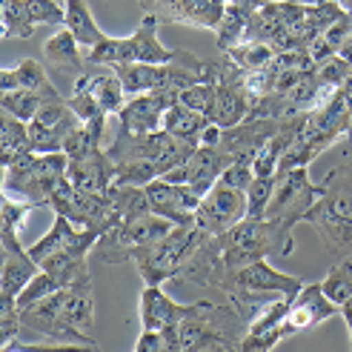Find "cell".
<instances>
[{
  "label": "cell",
  "mask_w": 352,
  "mask_h": 352,
  "mask_svg": "<svg viewBox=\"0 0 352 352\" xmlns=\"http://www.w3.org/2000/svg\"><path fill=\"white\" fill-rule=\"evenodd\" d=\"M21 327L23 324H21V309H17V301H3V298H0V349L17 338Z\"/></svg>",
  "instance_id": "60d3db41"
},
{
  "label": "cell",
  "mask_w": 352,
  "mask_h": 352,
  "mask_svg": "<svg viewBox=\"0 0 352 352\" xmlns=\"http://www.w3.org/2000/svg\"><path fill=\"white\" fill-rule=\"evenodd\" d=\"M55 3H60V6H66V3H69V0H55Z\"/></svg>",
  "instance_id": "7dc6e473"
},
{
  "label": "cell",
  "mask_w": 352,
  "mask_h": 352,
  "mask_svg": "<svg viewBox=\"0 0 352 352\" xmlns=\"http://www.w3.org/2000/svg\"><path fill=\"white\" fill-rule=\"evenodd\" d=\"M315 75H318V80L324 86H329V89H338V86L346 83V78L352 75V63L341 55H332L327 60H321L318 66H315Z\"/></svg>",
  "instance_id": "f35d334b"
},
{
  "label": "cell",
  "mask_w": 352,
  "mask_h": 352,
  "mask_svg": "<svg viewBox=\"0 0 352 352\" xmlns=\"http://www.w3.org/2000/svg\"><path fill=\"white\" fill-rule=\"evenodd\" d=\"M43 63L58 75H72L75 80L86 75V58L83 49L75 41V34L66 26H58V32L43 43Z\"/></svg>",
  "instance_id": "d4e9b609"
},
{
  "label": "cell",
  "mask_w": 352,
  "mask_h": 352,
  "mask_svg": "<svg viewBox=\"0 0 352 352\" xmlns=\"http://www.w3.org/2000/svg\"><path fill=\"white\" fill-rule=\"evenodd\" d=\"M58 289H63L55 278H52L49 272H38L34 275L29 284L23 287V292L17 295V309H23V307H32V304H38V301H43V298H49L52 292H58Z\"/></svg>",
  "instance_id": "74e56055"
},
{
  "label": "cell",
  "mask_w": 352,
  "mask_h": 352,
  "mask_svg": "<svg viewBox=\"0 0 352 352\" xmlns=\"http://www.w3.org/2000/svg\"><path fill=\"white\" fill-rule=\"evenodd\" d=\"M192 304H178L157 287V284H146L140 292V324L144 329H175L186 315H189Z\"/></svg>",
  "instance_id": "cb8c5ba5"
},
{
  "label": "cell",
  "mask_w": 352,
  "mask_h": 352,
  "mask_svg": "<svg viewBox=\"0 0 352 352\" xmlns=\"http://www.w3.org/2000/svg\"><path fill=\"white\" fill-rule=\"evenodd\" d=\"M0 23H3V41L9 38H32L34 34V23L32 14H29V3L26 0H0Z\"/></svg>",
  "instance_id": "1f68e13d"
},
{
  "label": "cell",
  "mask_w": 352,
  "mask_h": 352,
  "mask_svg": "<svg viewBox=\"0 0 352 352\" xmlns=\"http://www.w3.org/2000/svg\"><path fill=\"white\" fill-rule=\"evenodd\" d=\"M135 352H169L166 336L161 329H144L140 338L135 341Z\"/></svg>",
  "instance_id": "7bdbcfd3"
},
{
  "label": "cell",
  "mask_w": 352,
  "mask_h": 352,
  "mask_svg": "<svg viewBox=\"0 0 352 352\" xmlns=\"http://www.w3.org/2000/svg\"><path fill=\"white\" fill-rule=\"evenodd\" d=\"M198 146L186 144V140L169 135L166 129H157V132H149V135H129L123 132L120 126L112 132V140H109V157L115 164L120 161H149L161 178L166 172H172L175 166H181L189 161V155L195 152Z\"/></svg>",
  "instance_id": "8992f818"
},
{
  "label": "cell",
  "mask_w": 352,
  "mask_h": 352,
  "mask_svg": "<svg viewBox=\"0 0 352 352\" xmlns=\"http://www.w3.org/2000/svg\"><path fill=\"white\" fill-rule=\"evenodd\" d=\"M26 152H32L29 123L14 118L12 112H3V118H0V166L14 164Z\"/></svg>",
  "instance_id": "4dcf8cb0"
},
{
  "label": "cell",
  "mask_w": 352,
  "mask_h": 352,
  "mask_svg": "<svg viewBox=\"0 0 352 352\" xmlns=\"http://www.w3.org/2000/svg\"><path fill=\"white\" fill-rule=\"evenodd\" d=\"M304 223H312L321 232L324 246L332 255H352V164L329 169L324 178V195L307 212Z\"/></svg>",
  "instance_id": "3957f363"
},
{
  "label": "cell",
  "mask_w": 352,
  "mask_h": 352,
  "mask_svg": "<svg viewBox=\"0 0 352 352\" xmlns=\"http://www.w3.org/2000/svg\"><path fill=\"white\" fill-rule=\"evenodd\" d=\"M221 181L223 184H230V186H235V189H250V184L255 181V169H252V161H235V164H230L223 169V175H221Z\"/></svg>",
  "instance_id": "b9f144b4"
},
{
  "label": "cell",
  "mask_w": 352,
  "mask_h": 352,
  "mask_svg": "<svg viewBox=\"0 0 352 352\" xmlns=\"http://www.w3.org/2000/svg\"><path fill=\"white\" fill-rule=\"evenodd\" d=\"M246 329L250 324L230 301H195L178 324V352H232L241 349Z\"/></svg>",
  "instance_id": "6da1fadb"
},
{
  "label": "cell",
  "mask_w": 352,
  "mask_h": 352,
  "mask_svg": "<svg viewBox=\"0 0 352 352\" xmlns=\"http://www.w3.org/2000/svg\"><path fill=\"white\" fill-rule=\"evenodd\" d=\"M138 6L157 23H184L215 32L223 17L226 0H138Z\"/></svg>",
  "instance_id": "9a60e30c"
},
{
  "label": "cell",
  "mask_w": 352,
  "mask_h": 352,
  "mask_svg": "<svg viewBox=\"0 0 352 352\" xmlns=\"http://www.w3.org/2000/svg\"><path fill=\"white\" fill-rule=\"evenodd\" d=\"M263 6V0H226L223 6V17L215 29V41H218V49L226 52L243 41L246 34V26H250V17L255 14V9Z\"/></svg>",
  "instance_id": "484cf974"
},
{
  "label": "cell",
  "mask_w": 352,
  "mask_h": 352,
  "mask_svg": "<svg viewBox=\"0 0 352 352\" xmlns=\"http://www.w3.org/2000/svg\"><path fill=\"white\" fill-rule=\"evenodd\" d=\"M250 109L252 98L246 89V72L238 69L230 58H223L221 63H215V103L212 112H209V120L230 129L250 118Z\"/></svg>",
  "instance_id": "7c38bea8"
},
{
  "label": "cell",
  "mask_w": 352,
  "mask_h": 352,
  "mask_svg": "<svg viewBox=\"0 0 352 352\" xmlns=\"http://www.w3.org/2000/svg\"><path fill=\"white\" fill-rule=\"evenodd\" d=\"M230 155H226L221 146H198L195 152L189 155V161L175 166L172 172H166L164 178L172 181V184H189L192 189L198 192V195H206L209 189H212L218 181L223 169L230 166Z\"/></svg>",
  "instance_id": "ac0fdd59"
},
{
  "label": "cell",
  "mask_w": 352,
  "mask_h": 352,
  "mask_svg": "<svg viewBox=\"0 0 352 352\" xmlns=\"http://www.w3.org/2000/svg\"><path fill=\"white\" fill-rule=\"evenodd\" d=\"M157 23L155 17L140 21V26L129 34V38H107L95 49L83 52L86 63L95 66H118V63H169L178 55V49H166L157 41Z\"/></svg>",
  "instance_id": "52a82bcc"
},
{
  "label": "cell",
  "mask_w": 352,
  "mask_h": 352,
  "mask_svg": "<svg viewBox=\"0 0 352 352\" xmlns=\"http://www.w3.org/2000/svg\"><path fill=\"white\" fill-rule=\"evenodd\" d=\"M109 201H112L115 212H118V221H126V218H138V215L152 212L144 186H118V184H112Z\"/></svg>",
  "instance_id": "e575fe53"
},
{
  "label": "cell",
  "mask_w": 352,
  "mask_h": 352,
  "mask_svg": "<svg viewBox=\"0 0 352 352\" xmlns=\"http://www.w3.org/2000/svg\"><path fill=\"white\" fill-rule=\"evenodd\" d=\"M181 100V92L161 89V92H144V95H132L126 100V107L118 115V126L129 135H149L164 129V115L169 107Z\"/></svg>",
  "instance_id": "e0dca14e"
},
{
  "label": "cell",
  "mask_w": 352,
  "mask_h": 352,
  "mask_svg": "<svg viewBox=\"0 0 352 352\" xmlns=\"http://www.w3.org/2000/svg\"><path fill=\"white\" fill-rule=\"evenodd\" d=\"M49 209L55 215H66L75 226H80V230H98L100 235L120 223L115 206L109 201V192L107 195L83 192L69 178H63L55 186V192H52V198H49Z\"/></svg>",
  "instance_id": "ba28073f"
},
{
  "label": "cell",
  "mask_w": 352,
  "mask_h": 352,
  "mask_svg": "<svg viewBox=\"0 0 352 352\" xmlns=\"http://www.w3.org/2000/svg\"><path fill=\"white\" fill-rule=\"evenodd\" d=\"M338 312H341L338 304L329 301L321 284H304V289L289 301V312H287V321H284L287 338L329 321L332 315H338Z\"/></svg>",
  "instance_id": "44dd1931"
},
{
  "label": "cell",
  "mask_w": 352,
  "mask_h": 352,
  "mask_svg": "<svg viewBox=\"0 0 352 352\" xmlns=\"http://www.w3.org/2000/svg\"><path fill=\"white\" fill-rule=\"evenodd\" d=\"M172 226L175 223L169 218H161L155 212L126 218L118 226H112L109 232L100 235V241L95 246V255L103 263H126V261H132V252L138 250V246H146L157 238H164Z\"/></svg>",
  "instance_id": "30bf717a"
},
{
  "label": "cell",
  "mask_w": 352,
  "mask_h": 352,
  "mask_svg": "<svg viewBox=\"0 0 352 352\" xmlns=\"http://www.w3.org/2000/svg\"><path fill=\"white\" fill-rule=\"evenodd\" d=\"M66 29L75 34V41L80 43L83 52L95 49L98 43H103L109 38V34L98 26V21L92 17V9H89L86 0H69L66 3Z\"/></svg>",
  "instance_id": "f1b7e54d"
},
{
  "label": "cell",
  "mask_w": 352,
  "mask_h": 352,
  "mask_svg": "<svg viewBox=\"0 0 352 352\" xmlns=\"http://www.w3.org/2000/svg\"><path fill=\"white\" fill-rule=\"evenodd\" d=\"M66 178L83 192H95V195H107L115 184V161L109 157L107 146H98L80 157H69Z\"/></svg>",
  "instance_id": "603a6c76"
},
{
  "label": "cell",
  "mask_w": 352,
  "mask_h": 352,
  "mask_svg": "<svg viewBox=\"0 0 352 352\" xmlns=\"http://www.w3.org/2000/svg\"><path fill=\"white\" fill-rule=\"evenodd\" d=\"M66 152H26L14 164L3 166V195L26 201L34 209L49 206L52 192L66 178Z\"/></svg>",
  "instance_id": "5b68a950"
},
{
  "label": "cell",
  "mask_w": 352,
  "mask_h": 352,
  "mask_svg": "<svg viewBox=\"0 0 352 352\" xmlns=\"http://www.w3.org/2000/svg\"><path fill=\"white\" fill-rule=\"evenodd\" d=\"M292 230L295 226L278 221V218H243L241 223L232 226V230L218 235L221 252H223V278L241 267H246V263L261 261V258L292 255V250H295Z\"/></svg>",
  "instance_id": "7a4b0ae2"
},
{
  "label": "cell",
  "mask_w": 352,
  "mask_h": 352,
  "mask_svg": "<svg viewBox=\"0 0 352 352\" xmlns=\"http://www.w3.org/2000/svg\"><path fill=\"white\" fill-rule=\"evenodd\" d=\"M80 118L75 115V109L69 107L63 98L49 100L41 107V112L29 120V144L32 152H63L66 138L80 126Z\"/></svg>",
  "instance_id": "5bb4252c"
},
{
  "label": "cell",
  "mask_w": 352,
  "mask_h": 352,
  "mask_svg": "<svg viewBox=\"0 0 352 352\" xmlns=\"http://www.w3.org/2000/svg\"><path fill=\"white\" fill-rule=\"evenodd\" d=\"M206 238V232L198 223H175L172 230L146 246H138L132 252V263L138 267L144 284H166V280H178L181 270L192 252L198 250V243Z\"/></svg>",
  "instance_id": "277c9868"
},
{
  "label": "cell",
  "mask_w": 352,
  "mask_h": 352,
  "mask_svg": "<svg viewBox=\"0 0 352 352\" xmlns=\"http://www.w3.org/2000/svg\"><path fill=\"white\" fill-rule=\"evenodd\" d=\"M263 3H275V0H263ZM295 3H307V6H318V3H327V0H295Z\"/></svg>",
  "instance_id": "f6af8a7d"
},
{
  "label": "cell",
  "mask_w": 352,
  "mask_h": 352,
  "mask_svg": "<svg viewBox=\"0 0 352 352\" xmlns=\"http://www.w3.org/2000/svg\"><path fill=\"white\" fill-rule=\"evenodd\" d=\"M14 226L3 223L0 230V298L3 301H17L23 287L41 272V263L29 255V246L21 243Z\"/></svg>",
  "instance_id": "4fadbf2b"
},
{
  "label": "cell",
  "mask_w": 352,
  "mask_h": 352,
  "mask_svg": "<svg viewBox=\"0 0 352 352\" xmlns=\"http://www.w3.org/2000/svg\"><path fill=\"white\" fill-rule=\"evenodd\" d=\"M21 324L23 329H32L38 336L49 338L58 349H98V341L89 332H80L69 324L66 312H63V295L60 289L52 292L43 301L23 307L21 309Z\"/></svg>",
  "instance_id": "9c48e42d"
},
{
  "label": "cell",
  "mask_w": 352,
  "mask_h": 352,
  "mask_svg": "<svg viewBox=\"0 0 352 352\" xmlns=\"http://www.w3.org/2000/svg\"><path fill=\"white\" fill-rule=\"evenodd\" d=\"M144 189L155 215L169 218L172 223H195V212L204 195H198L189 184H172L166 178H155Z\"/></svg>",
  "instance_id": "d6986e66"
},
{
  "label": "cell",
  "mask_w": 352,
  "mask_h": 352,
  "mask_svg": "<svg viewBox=\"0 0 352 352\" xmlns=\"http://www.w3.org/2000/svg\"><path fill=\"white\" fill-rule=\"evenodd\" d=\"M275 55H278L275 46L261 43V41H241L238 46L223 52V58H230L243 72H258V69H263Z\"/></svg>",
  "instance_id": "836d02e7"
},
{
  "label": "cell",
  "mask_w": 352,
  "mask_h": 352,
  "mask_svg": "<svg viewBox=\"0 0 352 352\" xmlns=\"http://www.w3.org/2000/svg\"><path fill=\"white\" fill-rule=\"evenodd\" d=\"M338 55H341V58H346V60L352 63V34H349V38H346V43L341 46V52H338Z\"/></svg>",
  "instance_id": "ee69618b"
},
{
  "label": "cell",
  "mask_w": 352,
  "mask_h": 352,
  "mask_svg": "<svg viewBox=\"0 0 352 352\" xmlns=\"http://www.w3.org/2000/svg\"><path fill=\"white\" fill-rule=\"evenodd\" d=\"M9 89H34V92H46V95H60L58 86L52 83L46 66L34 58H26L17 66H6L0 72V92Z\"/></svg>",
  "instance_id": "4316f807"
},
{
  "label": "cell",
  "mask_w": 352,
  "mask_h": 352,
  "mask_svg": "<svg viewBox=\"0 0 352 352\" xmlns=\"http://www.w3.org/2000/svg\"><path fill=\"white\" fill-rule=\"evenodd\" d=\"M29 14L34 23L41 26H66V6L55 3V0H26Z\"/></svg>",
  "instance_id": "ab89813d"
},
{
  "label": "cell",
  "mask_w": 352,
  "mask_h": 352,
  "mask_svg": "<svg viewBox=\"0 0 352 352\" xmlns=\"http://www.w3.org/2000/svg\"><path fill=\"white\" fill-rule=\"evenodd\" d=\"M284 126V120L275 118H246L238 126L223 129L221 135V149L230 155V161H255V155L263 149V144Z\"/></svg>",
  "instance_id": "ffe728a7"
},
{
  "label": "cell",
  "mask_w": 352,
  "mask_h": 352,
  "mask_svg": "<svg viewBox=\"0 0 352 352\" xmlns=\"http://www.w3.org/2000/svg\"><path fill=\"white\" fill-rule=\"evenodd\" d=\"M336 3H338L344 12H352V0H336Z\"/></svg>",
  "instance_id": "bcb514c9"
},
{
  "label": "cell",
  "mask_w": 352,
  "mask_h": 352,
  "mask_svg": "<svg viewBox=\"0 0 352 352\" xmlns=\"http://www.w3.org/2000/svg\"><path fill=\"white\" fill-rule=\"evenodd\" d=\"M289 301L292 298H275L272 304H267L255 315L250 321L246 336L241 338L243 352H270L287 338L284 321H287V312H289Z\"/></svg>",
  "instance_id": "7402d4cb"
},
{
  "label": "cell",
  "mask_w": 352,
  "mask_h": 352,
  "mask_svg": "<svg viewBox=\"0 0 352 352\" xmlns=\"http://www.w3.org/2000/svg\"><path fill=\"white\" fill-rule=\"evenodd\" d=\"M272 192H275V175H270V178H255L250 184V189H246V218H263L267 215Z\"/></svg>",
  "instance_id": "8d00e7d4"
},
{
  "label": "cell",
  "mask_w": 352,
  "mask_h": 352,
  "mask_svg": "<svg viewBox=\"0 0 352 352\" xmlns=\"http://www.w3.org/2000/svg\"><path fill=\"white\" fill-rule=\"evenodd\" d=\"M78 86H83V89H89L92 92V98L103 107V112L107 115H120V109L126 107V100H129V95H126V89H123V80L118 78V72L109 66L107 72H95V75H80L78 80H75Z\"/></svg>",
  "instance_id": "83f0119b"
},
{
  "label": "cell",
  "mask_w": 352,
  "mask_h": 352,
  "mask_svg": "<svg viewBox=\"0 0 352 352\" xmlns=\"http://www.w3.org/2000/svg\"><path fill=\"white\" fill-rule=\"evenodd\" d=\"M58 98H63V95H46V92H34V89H9L0 95V107H3V112H12L14 118L29 123L41 112L43 103L58 100Z\"/></svg>",
  "instance_id": "d6a6232c"
},
{
  "label": "cell",
  "mask_w": 352,
  "mask_h": 352,
  "mask_svg": "<svg viewBox=\"0 0 352 352\" xmlns=\"http://www.w3.org/2000/svg\"><path fill=\"white\" fill-rule=\"evenodd\" d=\"M209 123L212 120H209L204 112H195V109L184 107L181 100L175 103V107H169L166 115H164V129L169 135H175V138L186 140V144H192V146H201V132L209 126Z\"/></svg>",
  "instance_id": "f546056e"
},
{
  "label": "cell",
  "mask_w": 352,
  "mask_h": 352,
  "mask_svg": "<svg viewBox=\"0 0 352 352\" xmlns=\"http://www.w3.org/2000/svg\"><path fill=\"white\" fill-rule=\"evenodd\" d=\"M243 218H246V192L223 181H218L206 192L195 212V223L209 235H223Z\"/></svg>",
  "instance_id": "2e32d148"
},
{
  "label": "cell",
  "mask_w": 352,
  "mask_h": 352,
  "mask_svg": "<svg viewBox=\"0 0 352 352\" xmlns=\"http://www.w3.org/2000/svg\"><path fill=\"white\" fill-rule=\"evenodd\" d=\"M181 103L195 112H204L209 118V112H212V103H215V63H209L204 80L186 86V89L181 92Z\"/></svg>",
  "instance_id": "d590c367"
},
{
  "label": "cell",
  "mask_w": 352,
  "mask_h": 352,
  "mask_svg": "<svg viewBox=\"0 0 352 352\" xmlns=\"http://www.w3.org/2000/svg\"><path fill=\"white\" fill-rule=\"evenodd\" d=\"M321 195H324V184H312L309 166L275 172V192L263 218H278L289 226L304 223L307 212L321 201Z\"/></svg>",
  "instance_id": "8fae6325"
}]
</instances>
